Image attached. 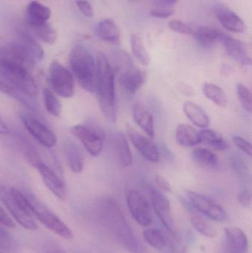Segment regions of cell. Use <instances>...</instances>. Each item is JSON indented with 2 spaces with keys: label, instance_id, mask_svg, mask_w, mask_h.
<instances>
[{
  "label": "cell",
  "instance_id": "2e32d148",
  "mask_svg": "<svg viewBox=\"0 0 252 253\" xmlns=\"http://www.w3.org/2000/svg\"><path fill=\"white\" fill-rule=\"evenodd\" d=\"M218 41L224 46L228 55L238 63L244 65H251V56L244 42L222 33Z\"/></svg>",
  "mask_w": 252,
  "mask_h": 253
},
{
  "label": "cell",
  "instance_id": "6da1fadb",
  "mask_svg": "<svg viewBox=\"0 0 252 253\" xmlns=\"http://www.w3.org/2000/svg\"><path fill=\"white\" fill-rule=\"evenodd\" d=\"M101 214L107 228L124 249L131 253H146L114 199L103 201L101 205Z\"/></svg>",
  "mask_w": 252,
  "mask_h": 253
},
{
  "label": "cell",
  "instance_id": "8fae6325",
  "mask_svg": "<svg viewBox=\"0 0 252 253\" xmlns=\"http://www.w3.org/2000/svg\"><path fill=\"white\" fill-rule=\"evenodd\" d=\"M149 196L154 211L163 225L172 235L176 234V224L171 206L167 198L163 194L161 190L154 187L149 189Z\"/></svg>",
  "mask_w": 252,
  "mask_h": 253
},
{
  "label": "cell",
  "instance_id": "d4e9b609",
  "mask_svg": "<svg viewBox=\"0 0 252 253\" xmlns=\"http://www.w3.org/2000/svg\"><path fill=\"white\" fill-rule=\"evenodd\" d=\"M177 142L183 147H193L201 143L199 132L187 124H180L176 128Z\"/></svg>",
  "mask_w": 252,
  "mask_h": 253
},
{
  "label": "cell",
  "instance_id": "30bf717a",
  "mask_svg": "<svg viewBox=\"0 0 252 253\" xmlns=\"http://www.w3.org/2000/svg\"><path fill=\"white\" fill-rule=\"evenodd\" d=\"M186 197L192 208L211 219L217 221L228 219L227 212L224 208L214 199L193 191L186 192Z\"/></svg>",
  "mask_w": 252,
  "mask_h": 253
},
{
  "label": "cell",
  "instance_id": "e0dca14e",
  "mask_svg": "<svg viewBox=\"0 0 252 253\" xmlns=\"http://www.w3.org/2000/svg\"><path fill=\"white\" fill-rule=\"evenodd\" d=\"M37 170L42 178L43 182L54 196L61 200L66 198V187L62 180L43 162L37 165Z\"/></svg>",
  "mask_w": 252,
  "mask_h": 253
},
{
  "label": "cell",
  "instance_id": "bcb514c9",
  "mask_svg": "<svg viewBox=\"0 0 252 253\" xmlns=\"http://www.w3.org/2000/svg\"><path fill=\"white\" fill-rule=\"evenodd\" d=\"M0 92L7 95H14L15 90L13 88L7 85L4 82L0 80Z\"/></svg>",
  "mask_w": 252,
  "mask_h": 253
},
{
  "label": "cell",
  "instance_id": "ffe728a7",
  "mask_svg": "<svg viewBox=\"0 0 252 253\" xmlns=\"http://www.w3.org/2000/svg\"><path fill=\"white\" fill-rule=\"evenodd\" d=\"M226 240L231 253H247L249 241L247 235L238 227L225 228Z\"/></svg>",
  "mask_w": 252,
  "mask_h": 253
},
{
  "label": "cell",
  "instance_id": "1f68e13d",
  "mask_svg": "<svg viewBox=\"0 0 252 253\" xmlns=\"http://www.w3.org/2000/svg\"><path fill=\"white\" fill-rule=\"evenodd\" d=\"M130 44L133 56L144 66L150 63V56L145 47L142 38L136 34H133L130 37Z\"/></svg>",
  "mask_w": 252,
  "mask_h": 253
},
{
  "label": "cell",
  "instance_id": "836d02e7",
  "mask_svg": "<svg viewBox=\"0 0 252 253\" xmlns=\"http://www.w3.org/2000/svg\"><path fill=\"white\" fill-rule=\"evenodd\" d=\"M43 101L46 111L53 117H59L62 114V105L60 100L55 96L50 88L43 90Z\"/></svg>",
  "mask_w": 252,
  "mask_h": 253
},
{
  "label": "cell",
  "instance_id": "ba28073f",
  "mask_svg": "<svg viewBox=\"0 0 252 253\" xmlns=\"http://www.w3.org/2000/svg\"><path fill=\"white\" fill-rule=\"evenodd\" d=\"M48 83L52 90L63 98H71L75 92V82L71 72L58 61L51 62L48 70Z\"/></svg>",
  "mask_w": 252,
  "mask_h": 253
},
{
  "label": "cell",
  "instance_id": "7a4b0ae2",
  "mask_svg": "<svg viewBox=\"0 0 252 253\" xmlns=\"http://www.w3.org/2000/svg\"><path fill=\"white\" fill-rule=\"evenodd\" d=\"M97 84L96 90L104 115L109 122L116 120L115 95V71L109 59L102 52L96 56Z\"/></svg>",
  "mask_w": 252,
  "mask_h": 253
},
{
  "label": "cell",
  "instance_id": "5bb4252c",
  "mask_svg": "<svg viewBox=\"0 0 252 253\" xmlns=\"http://www.w3.org/2000/svg\"><path fill=\"white\" fill-rule=\"evenodd\" d=\"M0 201L7 208L10 215L22 227L28 230H37L38 227L34 221V218L27 215L22 211L13 199L10 192L8 191L1 183H0Z\"/></svg>",
  "mask_w": 252,
  "mask_h": 253
},
{
  "label": "cell",
  "instance_id": "4dcf8cb0",
  "mask_svg": "<svg viewBox=\"0 0 252 253\" xmlns=\"http://www.w3.org/2000/svg\"><path fill=\"white\" fill-rule=\"evenodd\" d=\"M28 28L36 37H38L40 40L47 44H53L57 40V31L48 22H46L42 25H36V26L28 27Z\"/></svg>",
  "mask_w": 252,
  "mask_h": 253
},
{
  "label": "cell",
  "instance_id": "7c38bea8",
  "mask_svg": "<svg viewBox=\"0 0 252 253\" xmlns=\"http://www.w3.org/2000/svg\"><path fill=\"white\" fill-rule=\"evenodd\" d=\"M127 203L130 213L138 224L146 227L152 223L150 205L139 191L130 190L127 194Z\"/></svg>",
  "mask_w": 252,
  "mask_h": 253
},
{
  "label": "cell",
  "instance_id": "7dc6e473",
  "mask_svg": "<svg viewBox=\"0 0 252 253\" xmlns=\"http://www.w3.org/2000/svg\"><path fill=\"white\" fill-rule=\"evenodd\" d=\"M179 0H157V2L161 5L164 6H170L174 4L175 3L177 2Z\"/></svg>",
  "mask_w": 252,
  "mask_h": 253
},
{
  "label": "cell",
  "instance_id": "8992f818",
  "mask_svg": "<svg viewBox=\"0 0 252 253\" xmlns=\"http://www.w3.org/2000/svg\"><path fill=\"white\" fill-rule=\"evenodd\" d=\"M113 62L119 74L120 85L126 93L135 94L146 82V74L133 65L130 56L124 50L113 52Z\"/></svg>",
  "mask_w": 252,
  "mask_h": 253
},
{
  "label": "cell",
  "instance_id": "c3c4849f",
  "mask_svg": "<svg viewBox=\"0 0 252 253\" xmlns=\"http://www.w3.org/2000/svg\"><path fill=\"white\" fill-rule=\"evenodd\" d=\"M8 132L9 129L7 128V126H6L5 123H4V121L0 117V134L5 135V134L8 133Z\"/></svg>",
  "mask_w": 252,
  "mask_h": 253
},
{
  "label": "cell",
  "instance_id": "484cf974",
  "mask_svg": "<svg viewBox=\"0 0 252 253\" xmlns=\"http://www.w3.org/2000/svg\"><path fill=\"white\" fill-rule=\"evenodd\" d=\"M183 112L186 117L198 127L205 128L210 126V121L205 111L192 102H186L183 105Z\"/></svg>",
  "mask_w": 252,
  "mask_h": 253
},
{
  "label": "cell",
  "instance_id": "ee69618b",
  "mask_svg": "<svg viewBox=\"0 0 252 253\" xmlns=\"http://www.w3.org/2000/svg\"><path fill=\"white\" fill-rule=\"evenodd\" d=\"M0 224L9 228H15L16 224L11 218L9 216L8 214L5 212L4 209L0 206Z\"/></svg>",
  "mask_w": 252,
  "mask_h": 253
},
{
  "label": "cell",
  "instance_id": "8d00e7d4",
  "mask_svg": "<svg viewBox=\"0 0 252 253\" xmlns=\"http://www.w3.org/2000/svg\"><path fill=\"white\" fill-rule=\"evenodd\" d=\"M237 94L238 99L241 102L244 109L249 113L252 114V100L251 90L244 85V84H238L237 85Z\"/></svg>",
  "mask_w": 252,
  "mask_h": 253
},
{
  "label": "cell",
  "instance_id": "f907efd6",
  "mask_svg": "<svg viewBox=\"0 0 252 253\" xmlns=\"http://www.w3.org/2000/svg\"><path fill=\"white\" fill-rule=\"evenodd\" d=\"M3 44H4V42H3L2 40L0 39V49H1V47H2Z\"/></svg>",
  "mask_w": 252,
  "mask_h": 253
},
{
  "label": "cell",
  "instance_id": "f546056e",
  "mask_svg": "<svg viewBox=\"0 0 252 253\" xmlns=\"http://www.w3.org/2000/svg\"><path fill=\"white\" fill-rule=\"evenodd\" d=\"M145 242L158 251H164L168 247L167 236L161 230L158 229H147L143 232Z\"/></svg>",
  "mask_w": 252,
  "mask_h": 253
},
{
  "label": "cell",
  "instance_id": "4fadbf2b",
  "mask_svg": "<svg viewBox=\"0 0 252 253\" xmlns=\"http://www.w3.org/2000/svg\"><path fill=\"white\" fill-rule=\"evenodd\" d=\"M21 120L27 130L46 147H53L57 143L54 132L44 123L29 114H22Z\"/></svg>",
  "mask_w": 252,
  "mask_h": 253
},
{
  "label": "cell",
  "instance_id": "7bdbcfd3",
  "mask_svg": "<svg viewBox=\"0 0 252 253\" xmlns=\"http://www.w3.org/2000/svg\"><path fill=\"white\" fill-rule=\"evenodd\" d=\"M238 200L240 205H242L244 208H249L251 205V193L247 190H241L238 194Z\"/></svg>",
  "mask_w": 252,
  "mask_h": 253
},
{
  "label": "cell",
  "instance_id": "74e56055",
  "mask_svg": "<svg viewBox=\"0 0 252 253\" xmlns=\"http://www.w3.org/2000/svg\"><path fill=\"white\" fill-rule=\"evenodd\" d=\"M22 152H23L24 155L28 159V162L34 168H36L37 165L42 162L38 153H37L36 150L32 146L30 145L28 143L22 142Z\"/></svg>",
  "mask_w": 252,
  "mask_h": 253
},
{
  "label": "cell",
  "instance_id": "9a60e30c",
  "mask_svg": "<svg viewBox=\"0 0 252 253\" xmlns=\"http://www.w3.org/2000/svg\"><path fill=\"white\" fill-rule=\"evenodd\" d=\"M127 130L130 141L142 156L152 163H158L161 159V153L151 138L142 135L131 126H127Z\"/></svg>",
  "mask_w": 252,
  "mask_h": 253
},
{
  "label": "cell",
  "instance_id": "44dd1931",
  "mask_svg": "<svg viewBox=\"0 0 252 253\" xmlns=\"http://www.w3.org/2000/svg\"><path fill=\"white\" fill-rule=\"evenodd\" d=\"M217 19L226 29L234 33L245 31V24L238 14L226 7H218L216 10Z\"/></svg>",
  "mask_w": 252,
  "mask_h": 253
},
{
  "label": "cell",
  "instance_id": "4316f807",
  "mask_svg": "<svg viewBox=\"0 0 252 253\" xmlns=\"http://www.w3.org/2000/svg\"><path fill=\"white\" fill-rule=\"evenodd\" d=\"M192 160L200 166L213 169L218 167L219 159L217 155L204 147L195 149L192 153Z\"/></svg>",
  "mask_w": 252,
  "mask_h": 253
},
{
  "label": "cell",
  "instance_id": "ab89813d",
  "mask_svg": "<svg viewBox=\"0 0 252 253\" xmlns=\"http://www.w3.org/2000/svg\"><path fill=\"white\" fill-rule=\"evenodd\" d=\"M169 27L173 31L182 34H192L193 33L192 28L189 25L185 24L184 22L179 20L170 21L169 23Z\"/></svg>",
  "mask_w": 252,
  "mask_h": 253
},
{
  "label": "cell",
  "instance_id": "7402d4cb",
  "mask_svg": "<svg viewBox=\"0 0 252 253\" xmlns=\"http://www.w3.org/2000/svg\"><path fill=\"white\" fill-rule=\"evenodd\" d=\"M112 141L118 163L124 168L130 167L133 163V157L125 135L121 133L115 134Z\"/></svg>",
  "mask_w": 252,
  "mask_h": 253
},
{
  "label": "cell",
  "instance_id": "ac0fdd59",
  "mask_svg": "<svg viewBox=\"0 0 252 253\" xmlns=\"http://www.w3.org/2000/svg\"><path fill=\"white\" fill-rule=\"evenodd\" d=\"M132 113L136 124L149 138H153L155 137V126L153 116L149 110L142 102H137L133 105Z\"/></svg>",
  "mask_w": 252,
  "mask_h": 253
},
{
  "label": "cell",
  "instance_id": "f1b7e54d",
  "mask_svg": "<svg viewBox=\"0 0 252 253\" xmlns=\"http://www.w3.org/2000/svg\"><path fill=\"white\" fill-rule=\"evenodd\" d=\"M201 143L216 150H225L229 147L226 140L213 129H205L199 132Z\"/></svg>",
  "mask_w": 252,
  "mask_h": 253
},
{
  "label": "cell",
  "instance_id": "681fc988",
  "mask_svg": "<svg viewBox=\"0 0 252 253\" xmlns=\"http://www.w3.org/2000/svg\"><path fill=\"white\" fill-rule=\"evenodd\" d=\"M49 253H64L62 251H59L58 249H53L49 252Z\"/></svg>",
  "mask_w": 252,
  "mask_h": 253
},
{
  "label": "cell",
  "instance_id": "b9f144b4",
  "mask_svg": "<svg viewBox=\"0 0 252 253\" xmlns=\"http://www.w3.org/2000/svg\"><path fill=\"white\" fill-rule=\"evenodd\" d=\"M174 13L173 10L167 7H160V8L154 9L150 11L151 16L160 19H166L170 17Z\"/></svg>",
  "mask_w": 252,
  "mask_h": 253
},
{
  "label": "cell",
  "instance_id": "9c48e42d",
  "mask_svg": "<svg viewBox=\"0 0 252 253\" xmlns=\"http://www.w3.org/2000/svg\"><path fill=\"white\" fill-rule=\"evenodd\" d=\"M71 133L93 156H98L103 150L105 132L95 126L77 125L72 126Z\"/></svg>",
  "mask_w": 252,
  "mask_h": 253
},
{
  "label": "cell",
  "instance_id": "277c9868",
  "mask_svg": "<svg viewBox=\"0 0 252 253\" xmlns=\"http://www.w3.org/2000/svg\"><path fill=\"white\" fill-rule=\"evenodd\" d=\"M0 54L32 68L44 59V50L35 39L27 31H19L10 42L4 43Z\"/></svg>",
  "mask_w": 252,
  "mask_h": 253
},
{
  "label": "cell",
  "instance_id": "d6a6232c",
  "mask_svg": "<svg viewBox=\"0 0 252 253\" xmlns=\"http://www.w3.org/2000/svg\"><path fill=\"white\" fill-rule=\"evenodd\" d=\"M221 32L210 28V27H201L195 31V39L200 45L203 47H210L219 40Z\"/></svg>",
  "mask_w": 252,
  "mask_h": 253
},
{
  "label": "cell",
  "instance_id": "f6af8a7d",
  "mask_svg": "<svg viewBox=\"0 0 252 253\" xmlns=\"http://www.w3.org/2000/svg\"><path fill=\"white\" fill-rule=\"evenodd\" d=\"M155 184L158 187V190L161 192H170L171 191V187H170V183L160 175L155 176Z\"/></svg>",
  "mask_w": 252,
  "mask_h": 253
},
{
  "label": "cell",
  "instance_id": "5b68a950",
  "mask_svg": "<svg viewBox=\"0 0 252 253\" xmlns=\"http://www.w3.org/2000/svg\"><path fill=\"white\" fill-rule=\"evenodd\" d=\"M72 76L86 91L93 93L97 84V64L93 55L84 46H74L69 56Z\"/></svg>",
  "mask_w": 252,
  "mask_h": 253
},
{
  "label": "cell",
  "instance_id": "f5cc1de1",
  "mask_svg": "<svg viewBox=\"0 0 252 253\" xmlns=\"http://www.w3.org/2000/svg\"></svg>",
  "mask_w": 252,
  "mask_h": 253
},
{
  "label": "cell",
  "instance_id": "83f0119b",
  "mask_svg": "<svg viewBox=\"0 0 252 253\" xmlns=\"http://www.w3.org/2000/svg\"><path fill=\"white\" fill-rule=\"evenodd\" d=\"M203 92L207 99H210L215 105L224 108L228 105V98L224 90L218 85L213 83H205L203 86Z\"/></svg>",
  "mask_w": 252,
  "mask_h": 253
},
{
  "label": "cell",
  "instance_id": "d590c367",
  "mask_svg": "<svg viewBox=\"0 0 252 253\" xmlns=\"http://www.w3.org/2000/svg\"><path fill=\"white\" fill-rule=\"evenodd\" d=\"M0 248L9 253H16L18 250V244L16 239L1 226H0Z\"/></svg>",
  "mask_w": 252,
  "mask_h": 253
},
{
  "label": "cell",
  "instance_id": "f35d334b",
  "mask_svg": "<svg viewBox=\"0 0 252 253\" xmlns=\"http://www.w3.org/2000/svg\"><path fill=\"white\" fill-rule=\"evenodd\" d=\"M234 144H235L237 147L241 151L244 152L246 154L248 155L250 157H251L252 155V144L250 141H247L245 138L243 137L236 135L234 136L232 138Z\"/></svg>",
  "mask_w": 252,
  "mask_h": 253
},
{
  "label": "cell",
  "instance_id": "603a6c76",
  "mask_svg": "<svg viewBox=\"0 0 252 253\" xmlns=\"http://www.w3.org/2000/svg\"><path fill=\"white\" fill-rule=\"evenodd\" d=\"M96 34L107 42L118 44L120 43V31L112 19L101 21L96 28Z\"/></svg>",
  "mask_w": 252,
  "mask_h": 253
},
{
  "label": "cell",
  "instance_id": "60d3db41",
  "mask_svg": "<svg viewBox=\"0 0 252 253\" xmlns=\"http://www.w3.org/2000/svg\"><path fill=\"white\" fill-rule=\"evenodd\" d=\"M77 7L81 13L87 17H92L93 16V9L91 4L87 0H77Z\"/></svg>",
  "mask_w": 252,
  "mask_h": 253
},
{
  "label": "cell",
  "instance_id": "816d5d0a",
  "mask_svg": "<svg viewBox=\"0 0 252 253\" xmlns=\"http://www.w3.org/2000/svg\"><path fill=\"white\" fill-rule=\"evenodd\" d=\"M134 1H136V0H134Z\"/></svg>",
  "mask_w": 252,
  "mask_h": 253
},
{
  "label": "cell",
  "instance_id": "3957f363",
  "mask_svg": "<svg viewBox=\"0 0 252 253\" xmlns=\"http://www.w3.org/2000/svg\"><path fill=\"white\" fill-rule=\"evenodd\" d=\"M31 68L7 56L0 54V78L15 91L28 96H36L38 87L31 74Z\"/></svg>",
  "mask_w": 252,
  "mask_h": 253
},
{
  "label": "cell",
  "instance_id": "e575fe53",
  "mask_svg": "<svg viewBox=\"0 0 252 253\" xmlns=\"http://www.w3.org/2000/svg\"><path fill=\"white\" fill-rule=\"evenodd\" d=\"M191 222L194 228L203 236L207 238H215L217 236L216 228L203 218L194 216L191 219Z\"/></svg>",
  "mask_w": 252,
  "mask_h": 253
},
{
  "label": "cell",
  "instance_id": "cb8c5ba5",
  "mask_svg": "<svg viewBox=\"0 0 252 253\" xmlns=\"http://www.w3.org/2000/svg\"><path fill=\"white\" fill-rule=\"evenodd\" d=\"M64 151L67 162L72 172L79 173L84 169L82 152L75 143L69 141L64 144Z\"/></svg>",
  "mask_w": 252,
  "mask_h": 253
},
{
  "label": "cell",
  "instance_id": "52a82bcc",
  "mask_svg": "<svg viewBox=\"0 0 252 253\" xmlns=\"http://www.w3.org/2000/svg\"><path fill=\"white\" fill-rule=\"evenodd\" d=\"M32 203L33 216L38 219L47 229L65 239L71 240L73 237L71 229L44 204L33 195H28Z\"/></svg>",
  "mask_w": 252,
  "mask_h": 253
},
{
  "label": "cell",
  "instance_id": "d6986e66",
  "mask_svg": "<svg viewBox=\"0 0 252 253\" xmlns=\"http://www.w3.org/2000/svg\"><path fill=\"white\" fill-rule=\"evenodd\" d=\"M28 27L46 23L51 16V10L47 6L37 1H31L26 10Z\"/></svg>",
  "mask_w": 252,
  "mask_h": 253
}]
</instances>
